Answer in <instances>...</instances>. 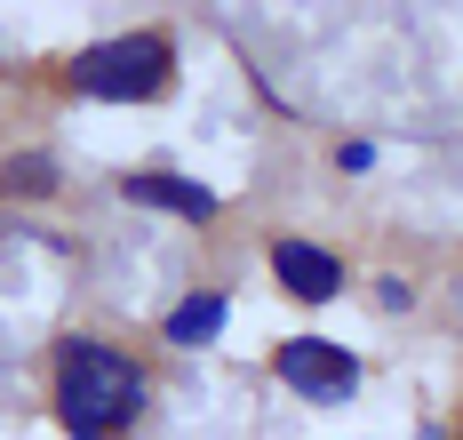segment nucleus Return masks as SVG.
<instances>
[{"label":"nucleus","mask_w":463,"mask_h":440,"mask_svg":"<svg viewBox=\"0 0 463 440\" xmlns=\"http://www.w3.org/2000/svg\"><path fill=\"white\" fill-rule=\"evenodd\" d=\"M144 360L128 344L112 337H64L56 344V377H48V408H56V425L72 440H120L128 425L144 416Z\"/></svg>","instance_id":"1"},{"label":"nucleus","mask_w":463,"mask_h":440,"mask_svg":"<svg viewBox=\"0 0 463 440\" xmlns=\"http://www.w3.org/2000/svg\"><path fill=\"white\" fill-rule=\"evenodd\" d=\"M168 72H176V41L168 33H120V41H96L64 64V81L96 104H152L168 89Z\"/></svg>","instance_id":"2"},{"label":"nucleus","mask_w":463,"mask_h":440,"mask_svg":"<svg viewBox=\"0 0 463 440\" xmlns=\"http://www.w3.org/2000/svg\"><path fill=\"white\" fill-rule=\"evenodd\" d=\"M272 377L296 392V400L335 408V400H352V392H360L368 368H360V352H344V344H327V337H288V344L272 352Z\"/></svg>","instance_id":"3"},{"label":"nucleus","mask_w":463,"mask_h":440,"mask_svg":"<svg viewBox=\"0 0 463 440\" xmlns=\"http://www.w3.org/2000/svg\"><path fill=\"white\" fill-rule=\"evenodd\" d=\"M272 273H279V296H296V304H335L344 296V256L304 241V233H279L272 241Z\"/></svg>","instance_id":"4"},{"label":"nucleus","mask_w":463,"mask_h":440,"mask_svg":"<svg viewBox=\"0 0 463 440\" xmlns=\"http://www.w3.org/2000/svg\"><path fill=\"white\" fill-rule=\"evenodd\" d=\"M120 200L168 208V216H184V225H216V193L192 185V177H176V168H137V177H120Z\"/></svg>","instance_id":"5"},{"label":"nucleus","mask_w":463,"mask_h":440,"mask_svg":"<svg viewBox=\"0 0 463 440\" xmlns=\"http://www.w3.org/2000/svg\"><path fill=\"white\" fill-rule=\"evenodd\" d=\"M224 320H232V296H224V289H192L184 304H168L160 337L192 352V344H216V337H224Z\"/></svg>","instance_id":"6"},{"label":"nucleus","mask_w":463,"mask_h":440,"mask_svg":"<svg viewBox=\"0 0 463 440\" xmlns=\"http://www.w3.org/2000/svg\"><path fill=\"white\" fill-rule=\"evenodd\" d=\"M56 185H64V177H56L48 152H8V160H0V193H16V200H48Z\"/></svg>","instance_id":"7"},{"label":"nucleus","mask_w":463,"mask_h":440,"mask_svg":"<svg viewBox=\"0 0 463 440\" xmlns=\"http://www.w3.org/2000/svg\"><path fill=\"white\" fill-rule=\"evenodd\" d=\"M335 168H344V177H368L375 168V137H344V145H335Z\"/></svg>","instance_id":"8"},{"label":"nucleus","mask_w":463,"mask_h":440,"mask_svg":"<svg viewBox=\"0 0 463 440\" xmlns=\"http://www.w3.org/2000/svg\"><path fill=\"white\" fill-rule=\"evenodd\" d=\"M375 304H383V312H408V304H416V289H408L400 273H383V281H375Z\"/></svg>","instance_id":"9"},{"label":"nucleus","mask_w":463,"mask_h":440,"mask_svg":"<svg viewBox=\"0 0 463 440\" xmlns=\"http://www.w3.org/2000/svg\"><path fill=\"white\" fill-rule=\"evenodd\" d=\"M416 440H448V433H439V425H423V433H416Z\"/></svg>","instance_id":"10"}]
</instances>
